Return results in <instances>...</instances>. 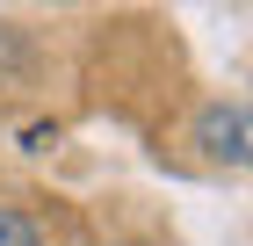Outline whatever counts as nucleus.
I'll return each mask as SVG.
<instances>
[{"mask_svg":"<svg viewBox=\"0 0 253 246\" xmlns=\"http://www.w3.org/2000/svg\"><path fill=\"white\" fill-rule=\"evenodd\" d=\"M195 152L217 167H253V101H210L195 109Z\"/></svg>","mask_w":253,"mask_h":246,"instance_id":"1","label":"nucleus"},{"mask_svg":"<svg viewBox=\"0 0 253 246\" xmlns=\"http://www.w3.org/2000/svg\"><path fill=\"white\" fill-rule=\"evenodd\" d=\"M0 246H43L37 217H22V210H7V203H0Z\"/></svg>","mask_w":253,"mask_h":246,"instance_id":"2","label":"nucleus"}]
</instances>
